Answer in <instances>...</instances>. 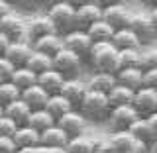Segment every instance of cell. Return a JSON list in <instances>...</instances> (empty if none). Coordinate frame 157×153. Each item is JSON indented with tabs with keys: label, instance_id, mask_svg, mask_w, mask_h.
Wrapping results in <instances>:
<instances>
[{
	"label": "cell",
	"instance_id": "cell-16",
	"mask_svg": "<svg viewBox=\"0 0 157 153\" xmlns=\"http://www.w3.org/2000/svg\"><path fill=\"white\" fill-rule=\"evenodd\" d=\"M47 98H49V94L37 85H33V86H29V88L20 92V100L26 102V106L29 110H43L47 104Z\"/></svg>",
	"mask_w": 157,
	"mask_h": 153
},
{
	"label": "cell",
	"instance_id": "cell-30",
	"mask_svg": "<svg viewBox=\"0 0 157 153\" xmlns=\"http://www.w3.org/2000/svg\"><path fill=\"white\" fill-rule=\"evenodd\" d=\"M86 33H88V37H90L92 43H110L112 36H114V29L108 26L106 22L98 20L96 24H92V26L86 29Z\"/></svg>",
	"mask_w": 157,
	"mask_h": 153
},
{
	"label": "cell",
	"instance_id": "cell-10",
	"mask_svg": "<svg viewBox=\"0 0 157 153\" xmlns=\"http://www.w3.org/2000/svg\"><path fill=\"white\" fill-rule=\"evenodd\" d=\"M137 118L140 116L132 106H118V108H110L106 120L110 122L114 132H128V128L134 124Z\"/></svg>",
	"mask_w": 157,
	"mask_h": 153
},
{
	"label": "cell",
	"instance_id": "cell-2",
	"mask_svg": "<svg viewBox=\"0 0 157 153\" xmlns=\"http://www.w3.org/2000/svg\"><path fill=\"white\" fill-rule=\"evenodd\" d=\"M82 114L85 120H94V122H102L108 118L110 112V104H108V96L102 92H94V90H86L82 102L77 108Z\"/></svg>",
	"mask_w": 157,
	"mask_h": 153
},
{
	"label": "cell",
	"instance_id": "cell-20",
	"mask_svg": "<svg viewBox=\"0 0 157 153\" xmlns=\"http://www.w3.org/2000/svg\"><path fill=\"white\" fill-rule=\"evenodd\" d=\"M110 43L114 45L118 51H124V49H140V39L134 36L130 28H124V29H116L114 36H112Z\"/></svg>",
	"mask_w": 157,
	"mask_h": 153
},
{
	"label": "cell",
	"instance_id": "cell-13",
	"mask_svg": "<svg viewBox=\"0 0 157 153\" xmlns=\"http://www.w3.org/2000/svg\"><path fill=\"white\" fill-rule=\"evenodd\" d=\"M49 33H57V32H55V28H53V24L49 22L47 16H36L26 24V37H28L29 43L45 37Z\"/></svg>",
	"mask_w": 157,
	"mask_h": 153
},
{
	"label": "cell",
	"instance_id": "cell-14",
	"mask_svg": "<svg viewBox=\"0 0 157 153\" xmlns=\"http://www.w3.org/2000/svg\"><path fill=\"white\" fill-rule=\"evenodd\" d=\"M32 51L33 49H32V43L29 41H12L8 45L6 53H4V57L16 69H20V67H26V61L32 55Z\"/></svg>",
	"mask_w": 157,
	"mask_h": 153
},
{
	"label": "cell",
	"instance_id": "cell-40",
	"mask_svg": "<svg viewBox=\"0 0 157 153\" xmlns=\"http://www.w3.org/2000/svg\"><path fill=\"white\" fill-rule=\"evenodd\" d=\"M92 153H116V149L108 141L96 140V141H92Z\"/></svg>",
	"mask_w": 157,
	"mask_h": 153
},
{
	"label": "cell",
	"instance_id": "cell-50",
	"mask_svg": "<svg viewBox=\"0 0 157 153\" xmlns=\"http://www.w3.org/2000/svg\"><path fill=\"white\" fill-rule=\"evenodd\" d=\"M0 82H2V81H0Z\"/></svg>",
	"mask_w": 157,
	"mask_h": 153
},
{
	"label": "cell",
	"instance_id": "cell-25",
	"mask_svg": "<svg viewBox=\"0 0 157 153\" xmlns=\"http://www.w3.org/2000/svg\"><path fill=\"white\" fill-rule=\"evenodd\" d=\"M108 143L116 149V153H136L137 141L128 132H114L108 140Z\"/></svg>",
	"mask_w": 157,
	"mask_h": 153
},
{
	"label": "cell",
	"instance_id": "cell-35",
	"mask_svg": "<svg viewBox=\"0 0 157 153\" xmlns=\"http://www.w3.org/2000/svg\"><path fill=\"white\" fill-rule=\"evenodd\" d=\"M20 98V90L16 86L12 85L10 81H4V82H0V106H8L10 102H14V100H18Z\"/></svg>",
	"mask_w": 157,
	"mask_h": 153
},
{
	"label": "cell",
	"instance_id": "cell-43",
	"mask_svg": "<svg viewBox=\"0 0 157 153\" xmlns=\"http://www.w3.org/2000/svg\"><path fill=\"white\" fill-rule=\"evenodd\" d=\"M8 45H10V39H8L6 36H2V33H0V57H4V53H6Z\"/></svg>",
	"mask_w": 157,
	"mask_h": 153
},
{
	"label": "cell",
	"instance_id": "cell-31",
	"mask_svg": "<svg viewBox=\"0 0 157 153\" xmlns=\"http://www.w3.org/2000/svg\"><path fill=\"white\" fill-rule=\"evenodd\" d=\"M26 126H29L32 130H36L37 134H41V132H45L47 128L55 126V120L45 112V108H43V110H32Z\"/></svg>",
	"mask_w": 157,
	"mask_h": 153
},
{
	"label": "cell",
	"instance_id": "cell-39",
	"mask_svg": "<svg viewBox=\"0 0 157 153\" xmlns=\"http://www.w3.org/2000/svg\"><path fill=\"white\" fill-rule=\"evenodd\" d=\"M14 71H16V67L12 65V63L8 61L6 57H0V81H10L14 75Z\"/></svg>",
	"mask_w": 157,
	"mask_h": 153
},
{
	"label": "cell",
	"instance_id": "cell-32",
	"mask_svg": "<svg viewBox=\"0 0 157 153\" xmlns=\"http://www.w3.org/2000/svg\"><path fill=\"white\" fill-rule=\"evenodd\" d=\"M10 82L22 92V90H26V88H29V86L37 85V75H33V73L29 71V69H26V67H20V69L14 71Z\"/></svg>",
	"mask_w": 157,
	"mask_h": 153
},
{
	"label": "cell",
	"instance_id": "cell-5",
	"mask_svg": "<svg viewBox=\"0 0 157 153\" xmlns=\"http://www.w3.org/2000/svg\"><path fill=\"white\" fill-rule=\"evenodd\" d=\"M102 20V6L94 2H85L75 6V29L86 32L92 24Z\"/></svg>",
	"mask_w": 157,
	"mask_h": 153
},
{
	"label": "cell",
	"instance_id": "cell-18",
	"mask_svg": "<svg viewBox=\"0 0 157 153\" xmlns=\"http://www.w3.org/2000/svg\"><path fill=\"white\" fill-rule=\"evenodd\" d=\"M32 49L33 51L43 53V55H47V57H53V55H57V53L63 49V37L59 36V33H49V36L33 41Z\"/></svg>",
	"mask_w": 157,
	"mask_h": 153
},
{
	"label": "cell",
	"instance_id": "cell-42",
	"mask_svg": "<svg viewBox=\"0 0 157 153\" xmlns=\"http://www.w3.org/2000/svg\"><path fill=\"white\" fill-rule=\"evenodd\" d=\"M147 122H149V128H151V132H153V137L157 140V112L151 114V116H147Z\"/></svg>",
	"mask_w": 157,
	"mask_h": 153
},
{
	"label": "cell",
	"instance_id": "cell-41",
	"mask_svg": "<svg viewBox=\"0 0 157 153\" xmlns=\"http://www.w3.org/2000/svg\"><path fill=\"white\" fill-rule=\"evenodd\" d=\"M0 153H18V147L14 145L12 137H0Z\"/></svg>",
	"mask_w": 157,
	"mask_h": 153
},
{
	"label": "cell",
	"instance_id": "cell-29",
	"mask_svg": "<svg viewBox=\"0 0 157 153\" xmlns=\"http://www.w3.org/2000/svg\"><path fill=\"white\" fill-rule=\"evenodd\" d=\"M106 96H108V104H110V108L132 106V100H134V92H132L130 88H126V86H120V85H116Z\"/></svg>",
	"mask_w": 157,
	"mask_h": 153
},
{
	"label": "cell",
	"instance_id": "cell-3",
	"mask_svg": "<svg viewBox=\"0 0 157 153\" xmlns=\"http://www.w3.org/2000/svg\"><path fill=\"white\" fill-rule=\"evenodd\" d=\"M45 16L49 18V22L53 24V28H55L59 36H65V33L75 29V4L71 2L51 4Z\"/></svg>",
	"mask_w": 157,
	"mask_h": 153
},
{
	"label": "cell",
	"instance_id": "cell-45",
	"mask_svg": "<svg viewBox=\"0 0 157 153\" xmlns=\"http://www.w3.org/2000/svg\"><path fill=\"white\" fill-rule=\"evenodd\" d=\"M6 14H10V4L6 0H0V18H4Z\"/></svg>",
	"mask_w": 157,
	"mask_h": 153
},
{
	"label": "cell",
	"instance_id": "cell-21",
	"mask_svg": "<svg viewBox=\"0 0 157 153\" xmlns=\"http://www.w3.org/2000/svg\"><path fill=\"white\" fill-rule=\"evenodd\" d=\"M63 81H65V78L59 75L57 71H53V69L37 75V86H41L49 96L59 94V90H61V86H63Z\"/></svg>",
	"mask_w": 157,
	"mask_h": 153
},
{
	"label": "cell",
	"instance_id": "cell-6",
	"mask_svg": "<svg viewBox=\"0 0 157 153\" xmlns=\"http://www.w3.org/2000/svg\"><path fill=\"white\" fill-rule=\"evenodd\" d=\"M132 108L137 112L140 118H147L157 112V90L151 88H144L134 92V100H132Z\"/></svg>",
	"mask_w": 157,
	"mask_h": 153
},
{
	"label": "cell",
	"instance_id": "cell-9",
	"mask_svg": "<svg viewBox=\"0 0 157 153\" xmlns=\"http://www.w3.org/2000/svg\"><path fill=\"white\" fill-rule=\"evenodd\" d=\"M61 37H63V47L69 49V51H73L81 59L90 53L92 41H90V37H88V33L82 32V29H73V32H69Z\"/></svg>",
	"mask_w": 157,
	"mask_h": 153
},
{
	"label": "cell",
	"instance_id": "cell-28",
	"mask_svg": "<svg viewBox=\"0 0 157 153\" xmlns=\"http://www.w3.org/2000/svg\"><path fill=\"white\" fill-rule=\"evenodd\" d=\"M26 69H29L33 75H41V73L53 69V61H51V57L43 55V53H39V51H32V55H29L28 61H26Z\"/></svg>",
	"mask_w": 157,
	"mask_h": 153
},
{
	"label": "cell",
	"instance_id": "cell-4",
	"mask_svg": "<svg viewBox=\"0 0 157 153\" xmlns=\"http://www.w3.org/2000/svg\"><path fill=\"white\" fill-rule=\"evenodd\" d=\"M51 61H53V71H57L63 78H77L82 67V59L65 47L57 55H53Z\"/></svg>",
	"mask_w": 157,
	"mask_h": 153
},
{
	"label": "cell",
	"instance_id": "cell-37",
	"mask_svg": "<svg viewBox=\"0 0 157 153\" xmlns=\"http://www.w3.org/2000/svg\"><path fill=\"white\" fill-rule=\"evenodd\" d=\"M16 130H18V126L10 118H6V116L0 118V137H12L16 134Z\"/></svg>",
	"mask_w": 157,
	"mask_h": 153
},
{
	"label": "cell",
	"instance_id": "cell-33",
	"mask_svg": "<svg viewBox=\"0 0 157 153\" xmlns=\"http://www.w3.org/2000/svg\"><path fill=\"white\" fill-rule=\"evenodd\" d=\"M141 49H124L118 51V65L120 69H140Z\"/></svg>",
	"mask_w": 157,
	"mask_h": 153
},
{
	"label": "cell",
	"instance_id": "cell-15",
	"mask_svg": "<svg viewBox=\"0 0 157 153\" xmlns=\"http://www.w3.org/2000/svg\"><path fill=\"white\" fill-rule=\"evenodd\" d=\"M128 28L134 32V36L140 39V43L149 41L151 37H155V29L151 26L149 16H144V14H132V20L128 24Z\"/></svg>",
	"mask_w": 157,
	"mask_h": 153
},
{
	"label": "cell",
	"instance_id": "cell-38",
	"mask_svg": "<svg viewBox=\"0 0 157 153\" xmlns=\"http://www.w3.org/2000/svg\"><path fill=\"white\" fill-rule=\"evenodd\" d=\"M141 86L151 88V90H157V69H151V71L141 73Z\"/></svg>",
	"mask_w": 157,
	"mask_h": 153
},
{
	"label": "cell",
	"instance_id": "cell-1",
	"mask_svg": "<svg viewBox=\"0 0 157 153\" xmlns=\"http://www.w3.org/2000/svg\"><path fill=\"white\" fill-rule=\"evenodd\" d=\"M90 65L96 73H106V75H116L120 71L118 65V49L112 43H92L90 53Z\"/></svg>",
	"mask_w": 157,
	"mask_h": 153
},
{
	"label": "cell",
	"instance_id": "cell-36",
	"mask_svg": "<svg viewBox=\"0 0 157 153\" xmlns=\"http://www.w3.org/2000/svg\"><path fill=\"white\" fill-rule=\"evenodd\" d=\"M157 69V49H149V51H141L140 59V71H151Z\"/></svg>",
	"mask_w": 157,
	"mask_h": 153
},
{
	"label": "cell",
	"instance_id": "cell-12",
	"mask_svg": "<svg viewBox=\"0 0 157 153\" xmlns=\"http://www.w3.org/2000/svg\"><path fill=\"white\" fill-rule=\"evenodd\" d=\"M55 124L61 128V130L69 136V140H71V137L82 136V132H85V128H86V120L82 118V114L78 110H71V112H67L65 116L59 118Z\"/></svg>",
	"mask_w": 157,
	"mask_h": 153
},
{
	"label": "cell",
	"instance_id": "cell-22",
	"mask_svg": "<svg viewBox=\"0 0 157 153\" xmlns=\"http://www.w3.org/2000/svg\"><path fill=\"white\" fill-rule=\"evenodd\" d=\"M12 141L18 149H24V147H37L39 145V134L36 130H32L29 126H20L16 130V134L12 136Z\"/></svg>",
	"mask_w": 157,
	"mask_h": 153
},
{
	"label": "cell",
	"instance_id": "cell-47",
	"mask_svg": "<svg viewBox=\"0 0 157 153\" xmlns=\"http://www.w3.org/2000/svg\"><path fill=\"white\" fill-rule=\"evenodd\" d=\"M145 153H157V140H153L151 143H147V151Z\"/></svg>",
	"mask_w": 157,
	"mask_h": 153
},
{
	"label": "cell",
	"instance_id": "cell-49",
	"mask_svg": "<svg viewBox=\"0 0 157 153\" xmlns=\"http://www.w3.org/2000/svg\"><path fill=\"white\" fill-rule=\"evenodd\" d=\"M2 116H4V108L0 106V118H2Z\"/></svg>",
	"mask_w": 157,
	"mask_h": 153
},
{
	"label": "cell",
	"instance_id": "cell-17",
	"mask_svg": "<svg viewBox=\"0 0 157 153\" xmlns=\"http://www.w3.org/2000/svg\"><path fill=\"white\" fill-rule=\"evenodd\" d=\"M69 141V136L61 130L57 124L47 128L45 132L39 134V145L43 147H49V149H57V147H65Z\"/></svg>",
	"mask_w": 157,
	"mask_h": 153
},
{
	"label": "cell",
	"instance_id": "cell-46",
	"mask_svg": "<svg viewBox=\"0 0 157 153\" xmlns=\"http://www.w3.org/2000/svg\"><path fill=\"white\" fill-rule=\"evenodd\" d=\"M33 153H53V149L43 147V145H37V147H33Z\"/></svg>",
	"mask_w": 157,
	"mask_h": 153
},
{
	"label": "cell",
	"instance_id": "cell-27",
	"mask_svg": "<svg viewBox=\"0 0 157 153\" xmlns=\"http://www.w3.org/2000/svg\"><path fill=\"white\" fill-rule=\"evenodd\" d=\"M71 110H75L69 102L63 98L61 94H53V96H49L47 98V104H45V112L49 116L53 118V120H59L61 116H65L67 112H71Z\"/></svg>",
	"mask_w": 157,
	"mask_h": 153
},
{
	"label": "cell",
	"instance_id": "cell-24",
	"mask_svg": "<svg viewBox=\"0 0 157 153\" xmlns=\"http://www.w3.org/2000/svg\"><path fill=\"white\" fill-rule=\"evenodd\" d=\"M116 82L120 86H126L132 92H136L141 88V71L140 69H120L116 73Z\"/></svg>",
	"mask_w": 157,
	"mask_h": 153
},
{
	"label": "cell",
	"instance_id": "cell-34",
	"mask_svg": "<svg viewBox=\"0 0 157 153\" xmlns=\"http://www.w3.org/2000/svg\"><path fill=\"white\" fill-rule=\"evenodd\" d=\"M67 153H92V140H88L85 136L71 137L65 145Z\"/></svg>",
	"mask_w": 157,
	"mask_h": 153
},
{
	"label": "cell",
	"instance_id": "cell-23",
	"mask_svg": "<svg viewBox=\"0 0 157 153\" xmlns=\"http://www.w3.org/2000/svg\"><path fill=\"white\" fill-rule=\"evenodd\" d=\"M118 85L116 82V75H106V73H94L90 77V81L86 82L88 90H94V92H102V94H108Z\"/></svg>",
	"mask_w": 157,
	"mask_h": 153
},
{
	"label": "cell",
	"instance_id": "cell-11",
	"mask_svg": "<svg viewBox=\"0 0 157 153\" xmlns=\"http://www.w3.org/2000/svg\"><path fill=\"white\" fill-rule=\"evenodd\" d=\"M86 90H88L86 82H82L81 78H65V81H63L61 90H59V94H61L69 104L77 110L78 104L82 102V98H85Z\"/></svg>",
	"mask_w": 157,
	"mask_h": 153
},
{
	"label": "cell",
	"instance_id": "cell-48",
	"mask_svg": "<svg viewBox=\"0 0 157 153\" xmlns=\"http://www.w3.org/2000/svg\"><path fill=\"white\" fill-rule=\"evenodd\" d=\"M53 153H67L65 147H57V149H53Z\"/></svg>",
	"mask_w": 157,
	"mask_h": 153
},
{
	"label": "cell",
	"instance_id": "cell-44",
	"mask_svg": "<svg viewBox=\"0 0 157 153\" xmlns=\"http://www.w3.org/2000/svg\"><path fill=\"white\" fill-rule=\"evenodd\" d=\"M149 20H151V26L155 29V36H157V4L153 6V10L149 12Z\"/></svg>",
	"mask_w": 157,
	"mask_h": 153
},
{
	"label": "cell",
	"instance_id": "cell-7",
	"mask_svg": "<svg viewBox=\"0 0 157 153\" xmlns=\"http://www.w3.org/2000/svg\"><path fill=\"white\" fill-rule=\"evenodd\" d=\"M130 20H132V14L124 4L114 2V4H106V6L102 8V22H106L114 32L116 29L128 28Z\"/></svg>",
	"mask_w": 157,
	"mask_h": 153
},
{
	"label": "cell",
	"instance_id": "cell-8",
	"mask_svg": "<svg viewBox=\"0 0 157 153\" xmlns=\"http://www.w3.org/2000/svg\"><path fill=\"white\" fill-rule=\"evenodd\" d=\"M0 33L6 36L12 41H28L26 37V22L16 14H6L4 18H0Z\"/></svg>",
	"mask_w": 157,
	"mask_h": 153
},
{
	"label": "cell",
	"instance_id": "cell-19",
	"mask_svg": "<svg viewBox=\"0 0 157 153\" xmlns=\"http://www.w3.org/2000/svg\"><path fill=\"white\" fill-rule=\"evenodd\" d=\"M29 114H32V110H29V108L26 106V102L20 100V98H18V100H14V102H10L8 106H4V116L10 118V120H12L18 128L28 124Z\"/></svg>",
	"mask_w": 157,
	"mask_h": 153
},
{
	"label": "cell",
	"instance_id": "cell-26",
	"mask_svg": "<svg viewBox=\"0 0 157 153\" xmlns=\"http://www.w3.org/2000/svg\"><path fill=\"white\" fill-rule=\"evenodd\" d=\"M128 134L134 137L136 141H141V143H151L155 140L153 137V132L149 128V122L147 118H137V120L128 128Z\"/></svg>",
	"mask_w": 157,
	"mask_h": 153
}]
</instances>
